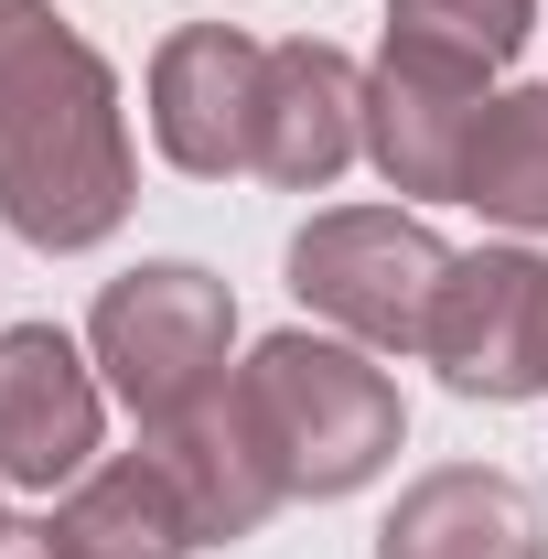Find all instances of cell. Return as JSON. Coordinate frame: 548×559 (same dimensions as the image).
I'll list each match as a JSON object with an SVG mask.
<instances>
[{
	"label": "cell",
	"instance_id": "6da1fadb",
	"mask_svg": "<svg viewBox=\"0 0 548 559\" xmlns=\"http://www.w3.org/2000/svg\"><path fill=\"white\" fill-rule=\"evenodd\" d=\"M130 205H140V162H130L119 75L86 33H55L0 86V215L22 248L75 259V248L119 237Z\"/></svg>",
	"mask_w": 548,
	"mask_h": 559
},
{
	"label": "cell",
	"instance_id": "8fae6325",
	"mask_svg": "<svg viewBox=\"0 0 548 559\" xmlns=\"http://www.w3.org/2000/svg\"><path fill=\"white\" fill-rule=\"evenodd\" d=\"M377 559H548V516L538 495L495 463H430L388 527H377Z\"/></svg>",
	"mask_w": 548,
	"mask_h": 559
},
{
	"label": "cell",
	"instance_id": "5b68a950",
	"mask_svg": "<svg viewBox=\"0 0 548 559\" xmlns=\"http://www.w3.org/2000/svg\"><path fill=\"white\" fill-rule=\"evenodd\" d=\"M495 108V66L430 33H388L366 66V162L388 173V194L452 205L463 194V151Z\"/></svg>",
	"mask_w": 548,
	"mask_h": 559
},
{
	"label": "cell",
	"instance_id": "5bb4252c",
	"mask_svg": "<svg viewBox=\"0 0 548 559\" xmlns=\"http://www.w3.org/2000/svg\"><path fill=\"white\" fill-rule=\"evenodd\" d=\"M388 33H430V44H463L484 66H516L538 33V0H388Z\"/></svg>",
	"mask_w": 548,
	"mask_h": 559
},
{
	"label": "cell",
	"instance_id": "52a82bcc",
	"mask_svg": "<svg viewBox=\"0 0 548 559\" xmlns=\"http://www.w3.org/2000/svg\"><path fill=\"white\" fill-rule=\"evenodd\" d=\"M259 86H270V44H248L237 22H183L162 33L151 55V140L172 173L226 183V173H259Z\"/></svg>",
	"mask_w": 548,
	"mask_h": 559
},
{
	"label": "cell",
	"instance_id": "30bf717a",
	"mask_svg": "<svg viewBox=\"0 0 548 559\" xmlns=\"http://www.w3.org/2000/svg\"><path fill=\"white\" fill-rule=\"evenodd\" d=\"M140 452L162 463V485H172V506H183V527L205 538V549H226V538H259L279 506V474L270 452H259V430H248V409H237V377H226V399H205V409L162 419V430H140Z\"/></svg>",
	"mask_w": 548,
	"mask_h": 559
},
{
	"label": "cell",
	"instance_id": "3957f363",
	"mask_svg": "<svg viewBox=\"0 0 548 559\" xmlns=\"http://www.w3.org/2000/svg\"><path fill=\"white\" fill-rule=\"evenodd\" d=\"M226 345H237V290L215 270H194V259H140L86 312V355L140 409V430L226 399Z\"/></svg>",
	"mask_w": 548,
	"mask_h": 559
},
{
	"label": "cell",
	"instance_id": "4fadbf2b",
	"mask_svg": "<svg viewBox=\"0 0 548 559\" xmlns=\"http://www.w3.org/2000/svg\"><path fill=\"white\" fill-rule=\"evenodd\" d=\"M452 205H474L484 226H505V237H548V86H505V97L484 108Z\"/></svg>",
	"mask_w": 548,
	"mask_h": 559
},
{
	"label": "cell",
	"instance_id": "9c48e42d",
	"mask_svg": "<svg viewBox=\"0 0 548 559\" xmlns=\"http://www.w3.org/2000/svg\"><path fill=\"white\" fill-rule=\"evenodd\" d=\"M366 151V66L301 33V44H270V86H259V183L279 194H323L344 162Z\"/></svg>",
	"mask_w": 548,
	"mask_h": 559
},
{
	"label": "cell",
	"instance_id": "277c9868",
	"mask_svg": "<svg viewBox=\"0 0 548 559\" xmlns=\"http://www.w3.org/2000/svg\"><path fill=\"white\" fill-rule=\"evenodd\" d=\"M452 248L409 205H323L290 237V290L312 323H334L366 355H419L430 345V301H441Z\"/></svg>",
	"mask_w": 548,
	"mask_h": 559
},
{
	"label": "cell",
	"instance_id": "7c38bea8",
	"mask_svg": "<svg viewBox=\"0 0 548 559\" xmlns=\"http://www.w3.org/2000/svg\"><path fill=\"white\" fill-rule=\"evenodd\" d=\"M44 538H55V559H194L205 549V538L183 527V506H172V485H162L151 452L86 463V474L55 495Z\"/></svg>",
	"mask_w": 548,
	"mask_h": 559
},
{
	"label": "cell",
	"instance_id": "e0dca14e",
	"mask_svg": "<svg viewBox=\"0 0 548 559\" xmlns=\"http://www.w3.org/2000/svg\"><path fill=\"white\" fill-rule=\"evenodd\" d=\"M0 538H11V516H0Z\"/></svg>",
	"mask_w": 548,
	"mask_h": 559
},
{
	"label": "cell",
	"instance_id": "9a60e30c",
	"mask_svg": "<svg viewBox=\"0 0 548 559\" xmlns=\"http://www.w3.org/2000/svg\"><path fill=\"white\" fill-rule=\"evenodd\" d=\"M55 33H65V22H55L44 0H0V86H11V75L33 66V55H44Z\"/></svg>",
	"mask_w": 548,
	"mask_h": 559
},
{
	"label": "cell",
	"instance_id": "ba28073f",
	"mask_svg": "<svg viewBox=\"0 0 548 559\" xmlns=\"http://www.w3.org/2000/svg\"><path fill=\"white\" fill-rule=\"evenodd\" d=\"M97 430H108V399H97V366L75 355V334L11 323L0 334V485L65 495L97 463Z\"/></svg>",
	"mask_w": 548,
	"mask_h": 559
},
{
	"label": "cell",
	"instance_id": "7a4b0ae2",
	"mask_svg": "<svg viewBox=\"0 0 548 559\" xmlns=\"http://www.w3.org/2000/svg\"><path fill=\"white\" fill-rule=\"evenodd\" d=\"M237 409L259 430V452H270L279 495H312V506H334V495L377 485L388 463H398V377L377 366L366 345H344V334H270V345L237 366Z\"/></svg>",
	"mask_w": 548,
	"mask_h": 559
},
{
	"label": "cell",
	"instance_id": "2e32d148",
	"mask_svg": "<svg viewBox=\"0 0 548 559\" xmlns=\"http://www.w3.org/2000/svg\"><path fill=\"white\" fill-rule=\"evenodd\" d=\"M0 559H55V538H44V527H11V538H0Z\"/></svg>",
	"mask_w": 548,
	"mask_h": 559
},
{
	"label": "cell",
	"instance_id": "8992f818",
	"mask_svg": "<svg viewBox=\"0 0 548 559\" xmlns=\"http://www.w3.org/2000/svg\"><path fill=\"white\" fill-rule=\"evenodd\" d=\"M430 366L452 399H484V409H516V399H548V259L538 248H463L441 270V301H430Z\"/></svg>",
	"mask_w": 548,
	"mask_h": 559
}]
</instances>
